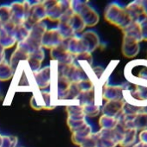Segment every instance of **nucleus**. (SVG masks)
<instances>
[{
  "instance_id": "obj_25",
  "label": "nucleus",
  "mask_w": 147,
  "mask_h": 147,
  "mask_svg": "<svg viewBox=\"0 0 147 147\" xmlns=\"http://www.w3.org/2000/svg\"><path fill=\"white\" fill-rule=\"evenodd\" d=\"M29 34H30V30L24 26V24H16L14 30L12 32V35L18 42L24 41L25 39H27V37L29 36Z\"/></svg>"
},
{
  "instance_id": "obj_19",
  "label": "nucleus",
  "mask_w": 147,
  "mask_h": 147,
  "mask_svg": "<svg viewBox=\"0 0 147 147\" xmlns=\"http://www.w3.org/2000/svg\"><path fill=\"white\" fill-rule=\"evenodd\" d=\"M137 132L138 131L133 127L126 128L124 132L123 138L119 144L122 147H130L133 145L137 139Z\"/></svg>"
},
{
  "instance_id": "obj_1",
  "label": "nucleus",
  "mask_w": 147,
  "mask_h": 147,
  "mask_svg": "<svg viewBox=\"0 0 147 147\" xmlns=\"http://www.w3.org/2000/svg\"><path fill=\"white\" fill-rule=\"evenodd\" d=\"M104 17L106 21L121 30H125L133 22L126 13L125 7H122L117 3H112L107 6Z\"/></svg>"
},
{
  "instance_id": "obj_18",
  "label": "nucleus",
  "mask_w": 147,
  "mask_h": 147,
  "mask_svg": "<svg viewBox=\"0 0 147 147\" xmlns=\"http://www.w3.org/2000/svg\"><path fill=\"white\" fill-rule=\"evenodd\" d=\"M123 36L130 37L131 39L136 40L137 42H142V36H141V30L138 22H132L128 27L122 30Z\"/></svg>"
},
{
  "instance_id": "obj_40",
  "label": "nucleus",
  "mask_w": 147,
  "mask_h": 147,
  "mask_svg": "<svg viewBox=\"0 0 147 147\" xmlns=\"http://www.w3.org/2000/svg\"><path fill=\"white\" fill-rule=\"evenodd\" d=\"M5 49H3L1 46H0V61H3L4 59H5Z\"/></svg>"
},
{
  "instance_id": "obj_12",
  "label": "nucleus",
  "mask_w": 147,
  "mask_h": 147,
  "mask_svg": "<svg viewBox=\"0 0 147 147\" xmlns=\"http://www.w3.org/2000/svg\"><path fill=\"white\" fill-rule=\"evenodd\" d=\"M140 50L139 42L134 39L123 36L122 42V54L125 57L128 59L134 58Z\"/></svg>"
},
{
  "instance_id": "obj_29",
  "label": "nucleus",
  "mask_w": 147,
  "mask_h": 147,
  "mask_svg": "<svg viewBox=\"0 0 147 147\" xmlns=\"http://www.w3.org/2000/svg\"><path fill=\"white\" fill-rule=\"evenodd\" d=\"M67 124L68 128L70 129V131L72 132H75L76 131H79L81 129H82L83 127H85L88 123L87 122L86 119H70L67 118Z\"/></svg>"
},
{
  "instance_id": "obj_42",
  "label": "nucleus",
  "mask_w": 147,
  "mask_h": 147,
  "mask_svg": "<svg viewBox=\"0 0 147 147\" xmlns=\"http://www.w3.org/2000/svg\"><path fill=\"white\" fill-rule=\"evenodd\" d=\"M0 136H1V135H0Z\"/></svg>"
},
{
  "instance_id": "obj_21",
  "label": "nucleus",
  "mask_w": 147,
  "mask_h": 147,
  "mask_svg": "<svg viewBox=\"0 0 147 147\" xmlns=\"http://www.w3.org/2000/svg\"><path fill=\"white\" fill-rule=\"evenodd\" d=\"M68 24L70 25L71 29L73 30V31L76 34V36L79 33L83 32L85 28H86V25H85L82 18L79 15L75 14V13L71 16V18L68 21Z\"/></svg>"
},
{
  "instance_id": "obj_33",
  "label": "nucleus",
  "mask_w": 147,
  "mask_h": 147,
  "mask_svg": "<svg viewBox=\"0 0 147 147\" xmlns=\"http://www.w3.org/2000/svg\"><path fill=\"white\" fill-rule=\"evenodd\" d=\"M83 112L86 116L89 117H95L100 114V106H97L95 104H91V105H86L83 106Z\"/></svg>"
},
{
  "instance_id": "obj_35",
  "label": "nucleus",
  "mask_w": 147,
  "mask_h": 147,
  "mask_svg": "<svg viewBox=\"0 0 147 147\" xmlns=\"http://www.w3.org/2000/svg\"><path fill=\"white\" fill-rule=\"evenodd\" d=\"M76 61H78V63H84V64H88V65L91 66L93 63L92 54L88 53V52H84V53L75 57V62Z\"/></svg>"
},
{
  "instance_id": "obj_23",
  "label": "nucleus",
  "mask_w": 147,
  "mask_h": 147,
  "mask_svg": "<svg viewBox=\"0 0 147 147\" xmlns=\"http://www.w3.org/2000/svg\"><path fill=\"white\" fill-rule=\"evenodd\" d=\"M66 111L67 113V118L74 119H85L86 115L83 112V107L78 105H69L66 107Z\"/></svg>"
},
{
  "instance_id": "obj_5",
  "label": "nucleus",
  "mask_w": 147,
  "mask_h": 147,
  "mask_svg": "<svg viewBox=\"0 0 147 147\" xmlns=\"http://www.w3.org/2000/svg\"><path fill=\"white\" fill-rule=\"evenodd\" d=\"M10 6L11 9V22L15 24H23L31 8L29 1L14 2Z\"/></svg>"
},
{
  "instance_id": "obj_36",
  "label": "nucleus",
  "mask_w": 147,
  "mask_h": 147,
  "mask_svg": "<svg viewBox=\"0 0 147 147\" xmlns=\"http://www.w3.org/2000/svg\"><path fill=\"white\" fill-rule=\"evenodd\" d=\"M139 26L141 30V36H142V40L147 42V17H144L139 22Z\"/></svg>"
},
{
  "instance_id": "obj_38",
  "label": "nucleus",
  "mask_w": 147,
  "mask_h": 147,
  "mask_svg": "<svg viewBox=\"0 0 147 147\" xmlns=\"http://www.w3.org/2000/svg\"><path fill=\"white\" fill-rule=\"evenodd\" d=\"M138 138H139V140L141 143L147 144V130L141 131L139 135H138Z\"/></svg>"
},
{
  "instance_id": "obj_30",
  "label": "nucleus",
  "mask_w": 147,
  "mask_h": 147,
  "mask_svg": "<svg viewBox=\"0 0 147 147\" xmlns=\"http://www.w3.org/2000/svg\"><path fill=\"white\" fill-rule=\"evenodd\" d=\"M11 21V9L10 5L0 6V25H4Z\"/></svg>"
},
{
  "instance_id": "obj_17",
  "label": "nucleus",
  "mask_w": 147,
  "mask_h": 147,
  "mask_svg": "<svg viewBox=\"0 0 147 147\" xmlns=\"http://www.w3.org/2000/svg\"><path fill=\"white\" fill-rule=\"evenodd\" d=\"M92 126L88 124L82 129L76 131L75 132H72V142L76 145H82L83 143L92 135Z\"/></svg>"
},
{
  "instance_id": "obj_11",
  "label": "nucleus",
  "mask_w": 147,
  "mask_h": 147,
  "mask_svg": "<svg viewBox=\"0 0 147 147\" xmlns=\"http://www.w3.org/2000/svg\"><path fill=\"white\" fill-rule=\"evenodd\" d=\"M81 38L84 43L87 52L92 53L96 50L100 44V40L98 34L94 30H87L82 33Z\"/></svg>"
},
{
  "instance_id": "obj_39",
  "label": "nucleus",
  "mask_w": 147,
  "mask_h": 147,
  "mask_svg": "<svg viewBox=\"0 0 147 147\" xmlns=\"http://www.w3.org/2000/svg\"><path fill=\"white\" fill-rule=\"evenodd\" d=\"M141 3H142V6H143V10H144V14L145 17H147V0L141 1Z\"/></svg>"
},
{
  "instance_id": "obj_28",
  "label": "nucleus",
  "mask_w": 147,
  "mask_h": 147,
  "mask_svg": "<svg viewBox=\"0 0 147 147\" xmlns=\"http://www.w3.org/2000/svg\"><path fill=\"white\" fill-rule=\"evenodd\" d=\"M77 100L79 101L80 105L82 107L86 106V105H91V104H95V94H94V89L85 92V93H81V94L78 96Z\"/></svg>"
},
{
  "instance_id": "obj_27",
  "label": "nucleus",
  "mask_w": 147,
  "mask_h": 147,
  "mask_svg": "<svg viewBox=\"0 0 147 147\" xmlns=\"http://www.w3.org/2000/svg\"><path fill=\"white\" fill-rule=\"evenodd\" d=\"M56 29L58 30V31L60 32L61 36H62V38L64 40H67L70 39L71 37L75 36L76 34L74 33L73 30L71 29L70 25L68 24V23H65V22H58L57 27Z\"/></svg>"
},
{
  "instance_id": "obj_13",
  "label": "nucleus",
  "mask_w": 147,
  "mask_h": 147,
  "mask_svg": "<svg viewBox=\"0 0 147 147\" xmlns=\"http://www.w3.org/2000/svg\"><path fill=\"white\" fill-rule=\"evenodd\" d=\"M66 43H67V51L74 57H76L84 52H87L81 36H73L70 39L66 40Z\"/></svg>"
},
{
  "instance_id": "obj_4",
  "label": "nucleus",
  "mask_w": 147,
  "mask_h": 147,
  "mask_svg": "<svg viewBox=\"0 0 147 147\" xmlns=\"http://www.w3.org/2000/svg\"><path fill=\"white\" fill-rule=\"evenodd\" d=\"M50 57L53 61H55L58 64L71 65L75 62V57L67 51L66 40L60 45L50 49Z\"/></svg>"
},
{
  "instance_id": "obj_22",
  "label": "nucleus",
  "mask_w": 147,
  "mask_h": 147,
  "mask_svg": "<svg viewBox=\"0 0 147 147\" xmlns=\"http://www.w3.org/2000/svg\"><path fill=\"white\" fill-rule=\"evenodd\" d=\"M18 42L15 39V37L12 36V34L5 32L4 30L0 28V46L3 49H11L15 44H17Z\"/></svg>"
},
{
  "instance_id": "obj_24",
  "label": "nucleus",
  "mask_w": 147,
  "mask_h": 147,
  "mask_svg": "<svg viewBox=\"0 0 147 147\" xmlns=\"http://www.w3.org/2000/svg\"><path fill=\"white\" fill-rule=\"evenodd\" d=\"M131 125L137 131L147 130V113H138L136 114L131 119Z\"/></svg>"
},
{
  "instance_id": "obj_16",
  "label": "nucleus",
  "mask_w": 147,
  "mask_h": 147,
  "mask_svg": "<svg viewBox=\"0 0 147 147\" xmlns=\"http://www.w3.org/2000/svg\"><path fill=\"white\" fill-rule=\"evenodd\" d=\"M42 4L46 9L47 18L53 22H58L62 15L58 1H42Z\"/></svg>"
},
{
  "instance_id": "obj_14",
  "label": "nucleus",
  "mask_w": 147,
  "mask_h": 147,
  "mask_svg": "<svg viewBox=\"0 0 147 147\" xmlns=\"http://www.w3.org/2000/svg\"><path fill=\"white\" fill-rule=\"evenodd\" d=\"M125 10L133 22H139L144 17L141 1L131 2L125 7Z\"/></svg>"
},
{
  "instance_id": "obj_34",
  "label": "nucleus",
  "mask_w": 147,
  "mask_h": 147,
  "mask_svg": "<svg viewBox=\"0 0 147 147\" xmlns=\"http://www.w3.org/2000/svg\"><path fill=\"white\" fill-rule=\"evenodd\" d=\"M95 85L96 84L90 79H86V80H83V81L78 82V86L81 90V93H85V92L94 90Z\"/></svg>"
},
{
  "instance_id": "obj_7",
  "label": "nucleus",
  "mask_w": 147,
  "mask_h": 147,
  "mask_svg": "<svg viewBox=\"0 0 147 147\" xmlns=\"http://www.w3.org/2000/svg\"><path fill=\"white\" fill-rule=\"evenodd\" d=\"M125 88L123 86H113L106 83L101 88V97L102 100L107 101L109 100H119L124 99Z\"/></svg>"
},
{
  "instance_id": "obj_2",
  "label": "nucleus",
  "mask_w": 147,
  "mask_h": 147,
  "mask_svg": "<svg viewBox=\"0 0 147 147\" xmlns=\"http://www.w3.org/2000/svg\"><path fill=\"white\" fill-rule=\"evenodd\" d=\"M52 76L53 70L51 66H46L42 68H40L38 71L31 72L33 90L42 91V89L51 86Z\"/></svg>"
},
{
  "instance_id": "obj_41",
  "label": "nucleus",
  "mask_w": 147,
  "mask_h": 147,
  "mask_svg": "<svg viewBox=\"0 0 147 147\" xmlns=\"http://www.w3.org/2000/svg\"><path fill=\"white\" fill-rule=\"evenodd\" d=\"M80 147H85V146H80Z\"/></svg>"
},
{
  "instance_id": "obj_8",
  "label": "nucleus",
  "mask_w": 147,
  "mask_h": 147,
  "mask_svg": "<svg viewBox=\"0 0 147 147\" xmlns=\"http://www.w3.org/2000/svg\"><path fill=\"white\" fill-rule=\"evenodd\" d=\"M65 77L71 83H78L83 80L89 79L86 70L83 69L79 65H77L76 62H74L73 64L69 65Z\"/></svg>"
},
{
  "instance_id": "obj_37",
  "label": "nucleus",
  "mask_w": 147,
  "mask_h": 147,
  "mask_svg": "<svg viewBox=\"0 0 147 147\" xmlns=\"http://www.w3.org/2000/svg\"><path fill=\"white\" fill-rule=\"evenodd\" d=\"M58 4L62 11V14L71 9V1H58Z\"/></svg>"
},
{
  "instance_id": "obj_32",
  "label": "nucleus",
  "mask_w": 147,
  "mask_h": 147,
  "mask_svg": "<svg viewBox=\"0 0 147 147\" xmlns=\"http://www.w3.org/2000/svg\"><path fill=\"white\" fill-rule=\"evenodd\" d=\"M18 138L14 136H0V147H16Z\"/></svg>"
},
{
  "instance_id": "obj_15",
  "label": "nucleus",
  "mask_w": 147,
  "mask_h": 147,
  "mask_svg": "<svg viewBox=\"0 0 147 147\" xmlns=\"http://www.w3.org/2000/svg\"><path fill=\"white\" fill-rule=\"evenodd\" d=\"M44 57H45V54H44L42 48L32 52L29 55L28 60L26 61L30 70L31 72L38 71L41 68V65L44 60Z\"/></svg>"
},
{
  "instance_id": "obj_9",
  "label": "nucleus",
  "mask_w": 147,
  "mask_h": 147,
  "mask_svg": "<svg viewBox=\"0 0 147 147\" xmlns=\"http://www.w3.org/2000/svg\"><path fill=\"white\" fill-rule=\"evenodd\" d=\"M78 15L82 18L86 27H94L100 21L99 14L94 8L88 5V2L82 6Z\"/></svg>"
},
{
  "instance_id": "obj_10",
  "label": "nucleus",
  "mask_w": 147,
  "mask_h": 147,
  "mask_svg": "<svg viewBox=\"0 0 147 147\" xmlns=\"http://www.w3.org/2000/svg\"><path fill=\"white\" fill-rule=\"evenodd\" d=\"M125 103L126 101L124 99L119 100L107 101L102 107V114L118 119V117L121 114Z\"/></svg>"
},
{
  "instance_id": "obj_20",
  "label": "nucleus",
  "mask_w": 147,
  "mask_h": 147,
  "mask_svg": "<svg viewBox=\"0 0 147 147\" xmlns=\"http://www.w3.org/2000/svg\"><path fill=\"white\" fill-rule=\"evenodd\" d=\"M14 75L15 72L12 70L10 62H8L6 59L0 61V82L9 81L13 77Z\"/></svg>"
},
{
  "instance_id": "obj_26",
  "label": "nucleus",
  "mask_w": 147,
  "mask_h": 147,
  "mask_svg": "<svg viewBox=\"0 0 147 147\" xmlns=\"http://www.w3.org/2000/svg\"><path fill=\"white\" fill-rule=\"evenodd\" d=\"M99 125L101 129L113 130L118 125V119L107 115H101L99 119Z\"/></svg>"
},
{
  "instance_id": "obj_31",
  "label": "nucleus",
  "mask_w": 147,
  "mask_h": 147,
  "mask_svg": "<svg viewBox=\"0 0 147 147\" xmlns=\"http://www.w3.org/2000/svg\"><path fill=\"white\" fill-rule=\"evenodd\" d=\"M133 97L137 98L138 100L145 102L147 106V86L144 85H138L135 88V92L133 94H131Z\"/></svg>"
},
{
  "instance_id": "obj_6",
  "label": "nucleus",
  "mask_w": 147,
  "mask_h": 147,
  "mask_svg": "<svg viewBox=\"0 0 147 147\" xmlns=\"http://www.w3.org/2000/svg\"><path fill=\"white\" fill-rule=\"evenodd\" d=\"M64 39L61 36L60 32L56 28L48 30L42 38V48H45L48 49H52L56 46L60 45Z\"/></svg>"
},
{
  "instance_id": "obj_3",
  "label": "nucleus",
  "mask_w": 147,
  "mask_h": 147,
  "mask_svg": "<svg viewBox=\"0 0 147 147\" xmlns=\"http://www.w3.org/2000/svg\"><path fill=\"white\" fill-rule=\"evenodd\" d=\"M94 135L96 140L95 147H115L121 140L120 136L114 129H100L99 131L94 133Z\"/></svg>"
}]
</instances>
